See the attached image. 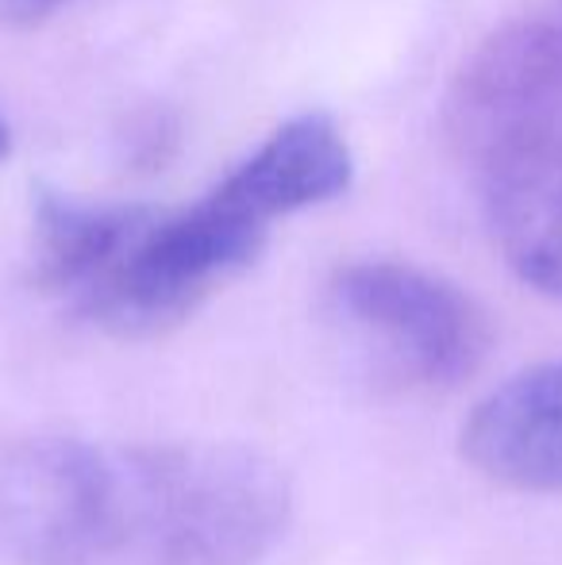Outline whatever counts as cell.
Returning a JSON list of instances; mask_svg holds the SVG:
<instances>
[{"label": "cell", "mask_w": 562, "mask_h": 565, "mask_svg": "<svg viewBox=\"0 0 562 565\" xmlns=\"http://www.w3.org/2000/svg\"><path fill=\"white\" fill-rule=\"evenodd\" d=\"M463 458L512 492H562V362L517 373L470 412Z\"/></svg>", "instance_id": "5b68a950"}, {"label": "cell", "mask_w": 562, "mask_h": 565, "mask_svg": "<svg viewBox=\"0 0 562 565\" xmlns=\"http://www.w3.org/2000/svg\"><path fill=\"white\" fill-rule=\"evenodd\" d=\"M70 0H4V12L20 23H31V20H46L51 12L66 8Z\"/></svg>", "instance_id": "ba28073f"}, {"label": "cell", "mask_w": 562, "mask_h": 565, "mask_svg": "<svg viewBox=\"0 0 562 565\" xmlns=\"http://www.w3.org/2000/svg\"><path fill=\"white\" fill-rule=\"evenodd\" d=\"M271 227L227 178L178 212L147 209L116 266L77 312L113 335H162L255 266Z\"/></svg>", "instance_id": "7a4b0ae2"}, {"label": "cell", "mask_w": 562, "mask_h": 565, "mask_svg": "<svg viewBox=\"0 0 562 565\" xmlns=\"http://www.w3.org/2000/svg\"><path fill=\"white\" fill-rule=\"evenodd\" d=\"M354 178V158L343 131L328 116L308 113L282 124L266 135L227 181L263 212L266 220H282L293 212L336 201Z\"/></svg>", "instance_id": "52a82bcc"}, {"label": "cell", "mask_w": 562, "mask_h": 565, "mask_svg": "<svg viewBox=\"0 0 562 565\" xmlns=\"http://www.w3.org/2000/svg\"><path fill=\"white\" fill-rule=\"evenodd\" d=\"M559 15H562V8H559Z\"/></svg>", "instance_id": "30bf717a"}, {"label": "cell", "mask_w": 562, "mask_h": 565, "mask_svg": "<svg viewBox=\"0 0 562 565\" xmlns=\"http://www.w3.org/2000/svg\"><path fill=\"white\" fill-rule=\"evenodd\" d=\"M8 154V127H4V119H0V158Z\"/></svg>", "instance_id": "9c48e42d"}, {"label": "cell", "mask_w": 562, "mask_h": 565, "mask_svg": "<svg viewBox=\"0 0 562 565\" xmlns=\"http://www.w3.org/2000/svg\"><path fill=\"white\" fill-rule=\"evenodd\" d=\"M289 477L243 443L28 439L0 454V551L20 565H258Z\"/></svg>", "instance_id": "6da1fadb"}, {"label": "cell", "mask_w": 562, "mask_h": 565, "mask_svg": "<svg viewBox=\"0 0 562 565\" xmlns=\"http://www.w3.org/2000/svg\"><path fill=\"white\" fill-rule=\"evenodd\" d=\"M331 308L374 358L421 388H455L486 362L489 320L458 285L409 262H351L331 281Z\"/></svg>", "instance_id": "3957f363"}, {"label": "cell", "mask_w": 562, "mask_h": 565, "mask_svg": "<svg viewBox=\"0 0 562 565\" xmlns=\"http://www.w3.org/2000/svg\"><path fill=\"white\" fill-rule=\"evenodd\" d=\"M486 224L520 281L562 300V162L478 166Z\"/></svg>", "instance_id": "8992f818"}, {"label": "cell", "mask_w": 562, "mask_h": 565, "mask_svg": "<svg viewBox=\"0 0 562 565\" xmlns=\"http://www.w3.org/2000/svg\"><path fill=\"white\" fill-rule=\"evenodd\" d=\"M450 135L466 162H562V15L505 28L463 66Z\"/></svg>", "instance_id": "277c9868"}]
</instances>
